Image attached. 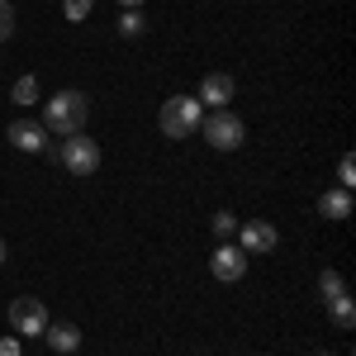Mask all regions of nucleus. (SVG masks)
Returning <instances> with one entry per match:
<instances>
[{
    "mask_svg": "<svg viewBox=\"0 0 356 356\" xmlns=\"http://www.w3.org/2000/svg\"><path fill=\"white\" fill-rule=\"evenodd\" d=\"M10 328H15V337H43V328H48V309H43V300H33V295L10 300Z\"/></svg>",
    "mask_w": 356,
    "mask_h": 356,
    "instance_id": "obj_5",
    "label": "nucleus"
},
{
    "mask_svg": "<svg viewBox=\"0 0 356 356\" xmlns=\"http://www.w3.org/2000/svg\"><path fill=\"white\" fill-rule=\"evenodd\" d=\"M200 129H204V143H209L214 152H238L247 143V124L233 110H214L209 119H200Z\"/></svg>",
    "mask_w": 356,
    "mask_h": 356,
    "instance_id": "obj_3",
    "label": "nucleus"
},
{
    "mask_svg": "<svg viewBox=\"0 0 356 356\" xmlns=\"http://www.w3.org/2000/svg\"><path fill=\"white\" fill-rule=\"evenodd\" d=\"M337 186H342V191H352V186H356V162H352V157L337 162Z\"/></svg>",
    "mask_w": 356,
    "mask_h": 356,
    "instance_id": "obj_18",
    "label": "nucleus"
},
{
    "mask_svg": "<svg viewBox=\"0 0 356 356\" xmlns=\"http://www.w3.org/2000/svg\"><path fill=\"white\" fill-rule=\"evenodd\" d=\"M143 10H129V15H124V19H119V33H124V38H138V33H143Z\"/></svg>",
    "mask_w": 356,
    "mask_h": 356,
    "instance_id": "obj_17",
    "label": "nucleus"
},
{
    "mask_svg": "<svg viewBox=\"0 0 356 356\" xmlns=\"http://www.w3.org/2000/svg\"><path fill=\"white\" fill-rule=\"evenodd\" d=\"M200 119H204V105L195 95H171V100H162V110H157V129L171 143H181V138H191L200 129Z\"/></svg>",
    "mask_w": 356,
    "mask_h": 356,
    "instance_id": "obj_2",
    "label": "nucleus"
},
{
    "mask_svg": "<svg viewBox=\"0 0 356 356\" xmlns=\"http://www.w3.org/2000/svg\"><path fill=\"white\" fill-rule=\"evenodd\" d=\"M86 119H90V100H86V90H57L53 100L43 105V129H53V134H62V138L81 134Z\"/></svg>",
    "mask_w": 356,
    "mask_h": 356,
    "instance_id": "obj_1",
    "label": "nucleus"
},
{
    "mask_svg": "<svg viewBox=\"0 0 356 356\" xmlns=\"http://www.w3.org/2000/svg\"><path fill=\"white\" fill-rule=\"evenodd\" d=\"M318 356H328V352H318Z\"/></svg>",
    "mask_w": 356,
    "mask_h": 356,
    "instance_id": "obj_23",
    "label": "nucleus"
},
{
    "mask_svg": "<svg viewBox=\"0 0 356 356\" xmlns=\"http://www.w3.org/2000/svg\"><path fill=\"white\" fill-rule=\"evenodd\" d=\"M10 100H15V105H38V76H19V81H15V90H10Z\"/></svg>",
    "mask_w": 356,
    "mask_h": 356,
    "instance_id": "obj_13",
    "label": "nucleus"
},
{
    "mask_svg": "<svg viewBox=\"0 0 356 356\" xmlns=\"http://www.w3.org/2000/svg\"><path fill=\"white\" fill-rule=\"evenodd\" d=\"M328 304H332V323L342 332H352L356 328V304L347 300V295H337V300H328Z\"/></svg>",
    "mask_w": 356,
    "mask_h": 356,
    "instance_id": "obj_12",
    "label": "nucleus"
},
{
    "mask_svg": "<svg viewBox=\"0 0 356 356\" xmlns=\"http://www.w3.org/2000/svg\"><path fill=\"white\" fill-rule=\"evenodd\" d=\"M43 337H48V347H53L57 356H67V352H76V347H81V328H76V323H48Z\"/></svg>",
    "mask_w": 356,
    "mask_h": 356,
    "instance_id": "obj_11",
    "label": "nucleus"
},
{
    "mask_svg": "<svg viewBox=\"0 0 356 356\" xmlns=\"http://www.w3.org/2000/svg\"><path fill=\"white\" fill-rule=\"evenodd\" d=\"M214 233H223V238H233V233H238V214H228V209H219V214H214Z\"/></svg>",
    "mask_w": 356,
    "mask_h": 356,
    "instance_id": "obj_19",
    "label": "nucleus"
},
{
    "mask_svg": "<svg viewBox=\"0 0 356 356\" xmlns=\"http://www.w3.org/2000/svg\"><path fill=\"white\" fill-rule=\"evenodd\" d=\"M119 5H129V10H138V5H143V0H119Z\"/></svg>",
    "mask_w": 356,
    "mask_h": 356,
    "instance_id": "obj_21",
    "label": "nucleus"
},
{
    "mask_svg": "<svg viewBox=\"0 0 356 356\" xmlns=\"http://www.w3.org/2000/svg\"><path fill=\"white\" fill-rule=\"evenodd\" d=\"M209 271H214V280H223V285H238L247 275V252L233 243L214 247V257H209Z\"/></svg>",
    "mask_w": 356,
    "mask_h": 356,
    "instance_id": "obj_6",
    "label": "nucleus"
},
{
    "mask_svg": "<svg viewBox=\"0 0 356 356\" xmlns=\"http://www.w3.org/2000/svg\"><path fill=\"white\" fill-rule=\"evenodd\" d=\"M0 356H19V337H5L0 342Z\"/></svg>",
    "mask_w": 356,
    "mask_h": 356,
    "instance_id": "obj_20",
    "label": "nucleus"
},
{
    "mask_svg": "<svg viewBox=\"0 0 356 356\" xmlns=\"http://www.w3.org/2000/svg\"><path fill=\"white\" fill-rule=\"evenodd\" d=\"M90 10H95V0H62V15H67L72 24H81Z\"/></svg>",
    "mask_w": 356,
    "mask_h": 356,
    "instance_id": "obj_15",
    "label": "nucleus"
},
{
    "mask_svg": "<svg viewBox=\"0 0 356 356\" xmlns=\"http://www.w3.org/2000/svg\"><path fill=\"white\" fill-rule=\"evenodd\" d=\"M318 214H323L328 223L352 219V191H342V186H337V191H323L318 195Z\"/></svg>",
    "mask_w": 356,
    "mask_h": 356,
    "instance_id": "obj_10",
    "label": "nucleus"
},
{
    "mask_svg": "<svg viewBox=\"0 0 356 356\" xmlns=\"http://www.w3.org/2000/svg\"><path fill=\"white\" fill-rule=\"evenodd\" d=\"M0 261H5V238H0Z\"/></svg>",
    "mask_w": 356,
    "mask_h": 356,
    "instance_id": "obj_22",
    "label": "nucleus"
},
{
    "mask_svg": "<svg viewBox=\"0 0 356 356\" xmlns=\"http://www.w3.org/2000/svg\"><path fill=\"white\" fill-rule=\"evenodd\" d=\"M57 166H67L76 181H86V176H95L100 171V143L86 134H72L67 143H62V157H57Z\"/></svg>",
    "mask_w": 356,
    "mask_h": 356,
    "instance_id": "obj_4",
    "label": "nucleus"
},
{
    "mask_svg": "<svg viewBox=\"0 0 356 356\" xmlns=\"http://www.w3.org/2000/svg\"><path fill=\"white\" fill-rule=\"evenodd\" d=\"M10 38H15V5L0 0V43H10Z\"/></svg>",
    "mask_w": 356,
    "mask_h": 356,
    "instance_id": "obj_16",
    "label": "nucleus"
},
{
    "mask_svg": "<svg viewBox=\"0 0 356 356\" xmlns=\"http://www.w3.org/2000/svg\"><path fill=\"white\" fill-rule=\"evenodd\" d=\"M318 290H323V300L347 295V285H342V275H337V271H323V275H318Z\"/></svg>",
    "mask_w": 356,
    "mask_h": 356,
    "instance_id": "obj_14",
    "label": "nucleus"
},
{
    "mask_svg": "<svg viewBox=\"0 0 356 356\" xmlns=\"http://www.w3.org/2000/svg\"><path fill=\"white\" fill-rule=\"evenodd\" d=\"M233 90H238V86H233L228 72H209V76L200 81V95H195V100H200V105H209V110H223V105L233 100Z\"/></svg>",
    "mask_w": 356,
    "mask_h": 356,
    "instance_id": "obj_8",
    "label": "nucleus"
},
{
    "mask_svg": "<svg viewBox=\"0 0 356 356\" xmlns=\"http://www.w3.org/2000/svg\"><path fill=\"white\" fill-rule=\"evenodd\" d=\"M275 243H280V228L275 223H266V219H247V223H238V247L243 252H275Z\"/></svg>",
    "mask_w": 356,
    "mask_h": 356,
    "instance_id": "obj_7",
    "label": "nucleus"
},
{
    "mask_svg": "<svg viewBox=\"0 0 356 356\" xmlns=\"http://www.w3.org/2000/svg\"><path fill=\"white\" fill-rule=\"evenodd\" d=\"M5 138H10L19 152H43V147H48V129L33 124V119H15V124L5 129Z\"/></svg>",
    "mask_w": 356,
    "mask_h": 356,
    "instance_id": "obj_9",
    "label": "nucleus"
}]
</instances>
